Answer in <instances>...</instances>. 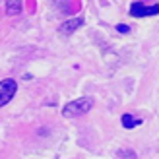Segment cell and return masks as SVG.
<instances>
[{
	"label": "cell",
	"instance_id": "6da1fadb",
	"mask_svg": "<svg viewBox=\"0 0 159 159\" xmlns=\"http://www.w3.org/2000/svg\"><path fill=\"white\" fill-rule=\"evenodd\" d=\"M93 107V99L91 97H82V99H76V101H70L68 105L62 109V115L66 118H78L85 113H89V109Z\"/></svg>",
	"mask_w": 159,
	"mask_h": 159
},
{
	"label": "cell",
	"instance_id": "5b68a950",
	"mask_svg": "<svg viewBox=\"0 0 159 159\" xmlns=\"http://www.w3.org/2000/svg\"><path fill=\"white\" fill-rule=\"evenodd\" d=\"M142 124V118H136V116H132V115H122V126L124 128H136V126Z\"/></svg>",
	"mask_w": 159,
	"mask_h": 159
},
{
	"label": "cell",
	"instance_id": "52a82bcc",
	"mask_svg": "<svg viewBox=\"0 0 159 159\" xmlns=\"http://www.w3.org/2000/svg\"><path fill=\"white\" fill-rule=\"evenodd\" d=\"M116 31H120V33H128L130 27H128V25H124V23H118V25H116Z\"/></svg>",
	"mask_w": 159,
	"mask_h": 159
},
{
	"label": "cell",
	"instance_id": "8992f818",
	"mask_svg": "<svg viewBox=\"0 0 159 159\" xmlns=\"http://www.w3.org/2000/svg\"><path fill=\"white\" fill-rule=\"evenodd\" d=\"M21 8H23V2L21 0H18V2H6V14L8 16H14V14H20L21 12Z\"/></svg>",
	"mask_w": 159,
	"mask_h": 159
},
{
	"label": "cell",
	"instance_id": "277c9868",
	"mask_svg": "<svg viewBox=\"0 0 159 159\" xmlns=\"http://www.w3.org/2000/svg\"><path fill=\"white\" fill-rule=\"evenodd\" d=\"M84 25V20L82 18H74V20H68L62 23V27H60V33H64V35H70L72 31H76L78 27H82Z\"/></svg>",
	"mask_w": 159,
	"mask_h": 159
},
{
	"label": "cell",
	"instance_id": "3957f363",
	"mask_svg": "<svg viewBox=\"0 0 159 159\" xmlns=\"http://www.w3.org/2000/svg\"><path fill=\"white\" fill-rule=\"evenodd\" d=\"M159 4H144V2H132L130 4V16L134 18H146V16H157Z\"/></svg>",
	"mask_w": 159,
	"mask_h": 159
},
{
	"label": "cell",
	"instance_id": "7a4b0ae2",
	"mask_svg": "<svg viewBox=\"0 0 159 159\" xmlns=\"http://www.w3.org/2000/svg\"><path fill=\"white\" fill-rule=\"evenodd\" d=\"M16 91H18V84H16V80H12V78L2 80V82H0V107L8 105V103L12 101Z\"/></svg>",
	"mask_w": 159,
	"mask_h": 159
}]
</instances>
